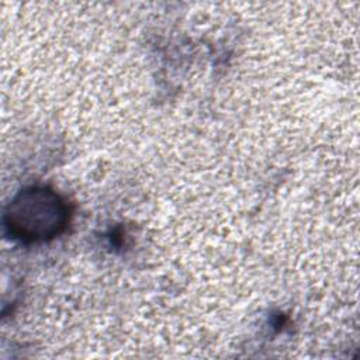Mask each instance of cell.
Here are the masks:
<instances>
[{
	"label": "cell",
	"instance_id": "6da1fadb",
	"mask_svg": "<svg viewBox=\"0 0 360 360\" xmlns=\"http://www.w3.org/2000/svg\"><path fill=\"white\" fill-rule=\"evenodd\" d=\"M70 221L68 201L45 186H31L7 204L3 224L7 235L22 243H39L63 233Z\"/></svg>",
	"mask_w": 360,
	"mask_h": 360
}]
</instances>
